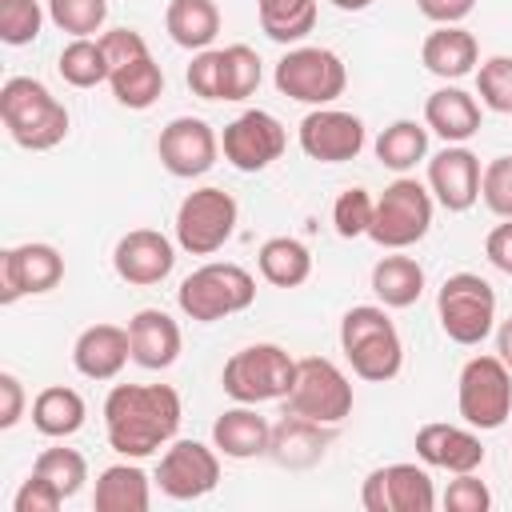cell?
Returning a JSON list of instances; mask_svg holds the SVG:
<instances>
[{
  "label": "cell",
  "instance_id": "cell-1",
  "mask_svg": "<svg viewBox=\"0 0 512 512\" xmlns=\"http://www.w3.org/2000/svg\"><path fill=\"white\" fill-rule=\"evenodd\" d=\"M180 420L184 404L172 384H116L104 396V436L124 460H144L168 448Z\"/></svg>",
  "mask_w": 512,
  "mask_h": 512
},
{
  "label": "cell",
  "instance_id": "cell-2",
  "mask_svg": "<svg viewBox=\"0 0 512 512\" xmlns=\"http://www.w3.org/2000/svg\"><path fill=\"white\" fill-rule=\"evenodd\" d=\"M340 352L368 384H388L404 368V340L384 304H352L340 320Z\"/></svg>",
  "mask_w": 512,
  "mask_h": 512
},
{
  "label": "cell",
  "instance_id": "cell-3",
  "mask_svg": "<svg viewBox=\"0 0 512 512\" xmlns=\"http://www.w3.org/2000/svg\"><path fill=\"white\" fill-rule=\"evenodd\" d=\"M0 120L8 136L28 152H48L68 136V108L36 76H8L0 88Z\"/></svg>",
  "mask_w": 512,
  "mask_h": 512
},
{
  "label": "cell",
  "instance_id": "cell-4",
  "mask_svg": "<svg viewBox=\"0 0 512 512\" xmlns=\"http://www.w3.org/2000/svg\"><path fill=\"white\" fill-rule=\"evenodd\" d=\"M176 304L196 324H216L256 304V276L232 260H208L176 288Z\"/></svg>",
  "mask_w": 512,
  "mask_h": 512
},
{
  "label": "cell",
  "instance_id": "cell-5",
  "mask_svg": "<svg viewBox=\"0 0 512 512\" xmlns=\"http://www.w3.org/2000/svg\"><path fill=\"white\" fill-rule=\"evenodd\" d=\"M272 84L280 96L296 100V104H308V108H324L332 100L344 96L348 88V68L344 60L324 48V44H292L280 60H276V72H272Z\"/></svg>",
  "mask_w": 512,
  "mask_h": 512
},
{
  "label": "cell",
  "instance_id": "cell-6",
  "mask_svg": "<svg viewBox=\"0 0 512 512\" xmlns=\"http://www.w3.org/2000/svg\"><path fill=\"white\" fill-rule=\"evenodd\" d=\"M436 320L452 344H484L496 332V288L476 272H452L436 292Z\"/></svg>",
  "mask_w": 512,
  "mask_h": 512
},
{
  "label": "cell",
  "instance_id": "cell-7",
  "mask_svg": "<svg viewBox=\"0 0 512 512\" xmlns=\"http://www.w3.org/2000/svg\"><path fill=\"white\" fill-rule=\"evenodd\" d=\"M432 212H436V200H432L428 184H420L416 176H396L376 196V212H372L368 236L384 252H404V248H412V244H420L428 236Z\"/></svg>",
  "mask_w": 512,
  "mask_h": 512
},
{
  "label": "cell",
  "instance_id": "cell-8",
  "mask_svg": "<svg viewBox=\"0 0 512 512\" xmlns=\"http://www.w3.org/2000/svg\"><path fill=\"white\" fill-rule=\"evenodd\" d=\"M296 384V360L280 344H248L224 360L220 388L236 404H268L284 400Z\"/></svg>",
  "mask_w": 512,
  "mask_h": 512
},
{
  "label": "cell",
  "instance_id": "cell-9",
  "mask_svg": "<svg viewBox=\"0 0 512 512\" xmlns=\"http://www.w3.org/2000/svg\"><path fill=\"white\" fill-rule=\"evenodd\" d=\"M456 412L476 432H496L512 416V372L496 352L472 356L456 380Z\"/></svg>",
  "mask_w": 512,
  "mask_h": 512
},
{
  "label": "cell",
  "instance_id": "cell-10",
  "mask_svg": "<svg viewBox=\"0 0 512 512\" xmlns=\"http://www.w3.org/2000/svg\"><path fill=\"white\" fill-rule=\"evenodd\" d=\"M352 404H356V392H352V380L340 372V364H332L328 356L296 360V384L284 396V412L336 428L352 416Z\"/></svg>",
  "mask_w": 512,
  "mask_h": 512
},
{
  "label": "cell",
  "instance_id": "cell-11",
  "mask_svg": "<svg viewBox=\"0 0 512 512\" xmlns=\"http://www.w3.org/2000/svg\"><path fill=\"white\" fill-rule=\"evenodd\" d=\"M236 220H240L236 196L216 184H204L188 192L176 208V244L188 256H212L232 240Z\"/></svg>",
  "mask_w": 512,
  "mask_h": 512
},
{
  "label": "cell",
  "instance_id": "cell-12",
  "mask_svg": "<svg viewBox=\"0 0 512 512\" xmlns=\"http://www.w3.org/2000/svg\"><path fill=\"white\" fill-rule=\"evenodd\" d=\"M288 148V132L284 124L264 112V108H248L236 120L224 124L220 132V152L236 172H264L268 164H276Z\"/></svg>",
  "mask_w": 512,
  "mask_h": 512
},
{
  "label": "cell",
  "instance_id": "cell-13",
  "mask_svg": "<svg viewBox=\"0 0 512 512\" xmlns=\"http://www.w3.org/2000/svg\"><path fill=\"white\" fill-rule=\"evenodd\" d=\"M364 512H432L436 508V488L428 476V464H384L364 476L360 488Z\"/></svg>",
  "mask_w": 512,
  "mask_h": 512
},
{
  "label": "cell",
  "instance_id": "cell-14",
  "mask_svg": "<svg viewBox=\"0 0 512 512\" xmlns=\"http://www.w3.org/2000/svg\"><path fill=\"white\" fill-rule=\"evenodd\" d=\"M296 140H300V152L316 164H344V160H356L368 144V132H364V120L356 112H344V108H312L300 128H296Z\"/></svg>",
  "mask_w": 512,
  "mask_h": 512
},
{
  "label": "cell",
  "instance_id": "cell-15",
  "mask_svg": "<svg viewBox=\"0 0 512 512\" xmlns=\"http://www.w3.org/2000/svg\"><path fill=\"white\" fill-rule=\"evenodd\" d=\"M156 484L168 500H200L220 484V452L200 440H172L156 464Z\"/></svg>",
  "mask_w": 512,
  "mask_h": 512
},
{
  "label": "cell",
  "instance_id": "cell-16",
  "mask_svg": "<svg viewBox=\"0 0 512 512\" xmlns=\"http://www.w3.org/2000/svg\"><path fill=\"white\" fill-rule=\"evenodd\" d=\"M156 156H160V164H164L168 176H176V180H196V176H204V172L216 164V156H220V136H216V128H212L208 120H200V116H176V120H168V124L160 128V136H156Z\"/></svg>",
  "mask_w": 512,
  "mask_h": 512
},
{
  "label": "cell",
  "instance_id": "cell-17",
  "mask_svg": "<svg viewBox=\"0 0 512 512\" xmlns=\"http://www.w3.org/2000/svg\"><path fill=\"white\" fill-rule=\"evenodd\" d=\"M60 280L64 256L44 240H28L0 252V304H16L20 296H44Z\"/></svg>",
  "mask_w": 512,
  "mask_h": 512
},
{
  "label": "cell",
  "instance_id": "cell-18",
  "mask_svg": "<svg viewBox=\"0 0 512 512\" xmlns=\"http://www.w3.org/2000/svg\"><path fill=\"white\" fill-rule=\"evenodd\" d=\"M484 164L468 144H444L428 156V192L444 212H468L480 200Z\"/></svg>",
  "mask_w": 512,
  "mask_h": 512
},
{
  "label": "cell",
  "instance_id": "cell-19",
  "mask_svg": "<svg viewBox=\"0 0 512 512\" xmlns=\"http://www.w3.org/2000/svg\"><path fill=\"white\" fill-rule=\"evenodd\" d=\"M176 248L180 244H172L164 232H156V228H132V232H124L120 240H116V248H112V268H116V276L124 280V284H132V288H152V284H160V280H168L172 276V268H176Z\"/></svg>",
  "mask_w": 512,
  "mask_h": 512
},
{
  "label": "cell",
  "instance_id": "cell-20",
  "mask_svg": "<svg viewBox=\"0 0 512 512\" xmlns=\"http://www.w3.org/2000/svg\"><path fill=\"white\" fill-rule=\"evenodd\" d=\"M416 456L420 464L428 468H444V472H476L484 464V444H480V432L472 424H444V420H432L416 432Z\"/></svg>",
  "mask_w": 512,
  "mask_h": 512
},
{
  "label": "cell",
  "instance_id": "cell-21",
  "mask_svg": "<svg viewBox=\"0 0 512 512\" xmlns=\"http://www.w3.org/2000/svg\"><path fill=\"white\" fill-rule=\"evenodd\" d=\"M132 360L128 328L120 324H88L72 344V368L84 380H116Z\"/></svg>",
  "mask_w": 512,
  "mask_h": 512
},
{
  "label": "cell",
  "instance_id": "cell-22",
  "mask_svg": "<svg viewBox=\"0 0 512 512\" xmlns=\"http://www.w3.org/2000/svg\"><path fill=\"white\" fill-rule=\"evenodd\" d=\"M128 340H132V364H140L148 372L172 368L180 360V348H184L180 324L164 308H140L128 320Z\"/></svg>",
  "mask_w": 512,
  "mask_h": 512
},
{
  "label": "cell",
  "instance_id": "cell-23",
  "mask_svg": "<svg viewBox=\"0 0 512 512\" xmlns=\"http://www.w3.org/2000/svg\"><path fill=\"white\" fill-rule=\"evenodd\" d=\"M332 444V424H320V420H308V416H296V412H284L276 424H272V444H268V456L280 464V468H312L324 460Z\"/></svg>",
  "mask_w": 512,
  "mask_h": 512
},
{
  "label": "cell",
  "instance_id": "cell-24",
  "mask_svg": "<svg viewBox=\"0 0 512 512\" xmlns=\"http://www.w3.org/2000/svg\"><path fill=\"white\" fill-rule=\"evenodd\" d=\"M420 64L432 76H440L444 84H456V80H464V76L476 72L480 44H476V36L464 24H436L424 36V44H420Z\"/></svg>",
  "mask_w": 512,
  "mask_h": 512
},
{
  "label": "cell",
  "instance_id": "cell-25",
  "mask_svg": "<svg viewBox=\"0 0 512 512\" xmlns=\"http://www.w3.org/2000/svg\"><path fill=\"white\" fill-rule=\"evenodd\" d=\"M480 108H484V104H480L472 92H464L460 84H444V88H436V92L424 100V124H428V132H436L444 144H468V140L480 132V120H484Z\"/></svg>",
  "mask_w": 512,
  "mask_h": 512
},
{
  "label": "cell",
  "instance_id": "cell-26",
  "mask_svg": "<svg viewBox=\"0 0 512 512\" xmlns=\"http://www.w3.org/2000/svg\"><path fill=\"white\" fill-rule=\"evenodd\" d=\"M212 444L228 460H256V456H268L272 424L256 412V404H236V408H224L216 416Z\"/></svg>",
  "mask_w": 512,
  "mask_h": 512
},
{
  "label": "cell",
  "instance_id": "cell-27",
  "mask_svg": "<svg viewBox=\"0 0 512 512\" xmlns=\"http://www.w3.org/2000/svg\"><path fill=\"white\" fill-rule=\"evenodd\" d=\"M148 504H152V480L136 460L108 464L96 476V488H92L96 512H148Z\"/></svg>",
  "mask_w": 512,
  "mask_h": 512
},
{
  "label": "cell",
  "instance_id": "cell-28",
  "mask_svg": "<svg viewBox=\"0 0 512 512\" xmlns=\"http://www.w3.org/2000/svg\"><path fill=\"white\" fill-rule=\"evenodd\" d=\"M84 420H88V404H84V396H80L76 388H68V384H48V388H40L36 400H32V428H36L40 436H48V440H68V436H76V432L84 428Z\"/></svg>",
  "mask_w": 512,
  "mask_h": 512
},
{
  "label": "cell",
  "instance_id": "cell-29",
  "mask_svg": "<svg viewBox=\"0 0 512 512\" xmlns=\"http://www.w3.org/2000/svg\"><path fill=\"white\" fill-rule=\"evenodd\" d=\"M372 292L384 308H412L424 296V268L416 256L388 252L372 264Z\"/></svg>",
  "mask_w": 512,
  "mask_h": 512
},
{
  "label": "cell",
  "instance_id": "cell-30",
  "mask_svg": "<svg viewBox=\"0 0 512 512\" xmlns=\"http://www.w3.org/2000/svg\"><path fill=\"white\" fill-rule=\"evenodd\" d=\"M164 28H168L172 44H180L188 52H204L220 36V8H216V0H168Z\"/></svg>",
  "mask_w": 512,
  "mask_h": 512
},
{
  "label": "cell",
  "instance_id": "cell-31",
  "mask_svg": "<svg viewBox=\"0 0 512 512\" xmlns=\"http://www.w3.org/2000/svg\"><path fill=\"white\" fill-rule=\"evenodd\" d=\"M256 268L272 288H300L312 276V252L296 236H272L260 244Z\"/></svg>",
  "mask_w": 512,
  "mask_h": 512
},
{
  "label": "cell",
  "instance_id": "cell-32",
  "mask_svg": "<svg viewBox=\"0 0 512 512\" xmlns=\"http://www.w3.org/2000/svg\"><path fill=\"white\" fill-rule=\"evenodd\" d=\"M372 152H376V160H380L388 172L408 176L420 160H428V124H420V120H392V124L376 136Z\"/></svg>",
  "mask_w": 512,
  "mask_h": 512
},
{
  "label": "cell",
  "instance_id": "cell-33",
  "mask_svg": "<svg viewBox=\"0 0 512 512\" xmlns=\"http://www.w3.org/2000/svg\"><path fill=\"white\" fill-rule=\"evenodd\" d=\"M108 88H112V96H116L120 108L144 112V108H152V104L164 96V68H160V64L152 60V52H148V56H140V60H132V64L112 68Z\"/></svg>",
  "mask_w": 512,
  "mask_h": 512
},
{
  "label": "cell",
  "instance_id": "cell-34",
  "mask_svg": "<svg viewBox=\"0 0 512 512\" xmlns=\"http://www.w3.org/2000/svg\"><path fill=\"white\" fill-rule=\"evenodd\" d=\"M260 32L276 44H300L316 28V0H256Z\"/></svg>",
  "mask_w": 512,
  "mask_h": 512
},
{
  "label": "cell",
  "instance_id": "cell-35",
  "mask_svg": "<svg viewBox=\"0 0 512 512\" xmlns=\"http://www.w3.org/2000/svg\"><path fill=\"white\" fill-rule=\"evenodd\" d=\"M56 72L64 76V84L72 88H96V84H108L112 76V64L100 48V36H76L60 48L56 56Z\"/></svg>",
  "mask_w": 512,
  "mask_h": 512
},
{
  "label": "cell",
  "instance_id": "cell-36",
  "mask_svg": "<svg viewBox=\"0 0 512 512\" xmlns=\"http://www.w3.org/2000/svg\"><path fill=\"white\" fill-rule=\"evenodd\" d=\"M32 472L36 476H44L64 500H72L80 488H84V480H88V460L76 452V448H44L40 456H36V464H32Z\"/></svg>",
  "mask_w": 512,
  "mask_h": 512
},
{
  "label": "cell",
  "instance_id": "cell-37",
  "mask_svg": "<svg viewBox=\"0 0 512 512\" xmlns=\"http://www.w3.org/2000/svg\"><path fill=\"white\" fill-rule=\"evenodd\" d=\"M220 60H224V100L228 104L248 100L260 88V80H264V64H260L256 48L228 44V48H220Z\"/></svg>",
  "mask_w": 512,
  "mask_h": 512
},
{
  "label": "cell",
  "instance_id": "cell-38",
  "mask_svg": "<svg viewBox=\"0 0 512 512\" xmlns=\"http://www.w3.org/2000/svg\"><path fill=\"white\" fill-rule=\"evenodd\" d=\"M48 20L60 32H68L72 40L76 36H96V32H104L108 0H48Z\"/></svg>",
  "mask_w": 512,
  "mask_h": 512
},
{
  "label": "cell",
  "instance_id": "cell-39",
  "mask_svg": "<svg viewBox=\"0 0 512 512\" xmlns=\"http://www.w3.org/2000/svg\"><path fill=\"white\" fill-rule=\"evenodd\" d=\"M476 96L488 112L512 116V56H488L476 64Z\"/></svg>",
  "mask_w": 512,
  "mask_h": 512
},
{
  "label": "cell",
  "instance_id": "cell-40",
  "mask_svg": "<svg viewBox=\"0 0 512 512\" xmlns=\"http://www.w3.org/2000/svg\"><path fill=\"white\" fill-rule=\"evenodd\" d=\"M48 8H40V0H0V40L8 48H24L40 36Z\"/></svg>",
  "mask_w": 512,
  "mask_h": 512
},
{
  "label": "cell",
  "instance_id": "cell-41",
  "mask_svg": "<svg viewBox=\"0 0 512 512\" xmlns=\"http://www.w3.org/2000/svg\"><path fill=\"white\" fill-rule=\"evenodd\" d=\"M372 212H376V200L368 188H344L332 204V228L340 240H356V236H368L372 228Z\"/></svg>",
  "mask_w": 512,
  "mask_h": 512
},
{
  "label": "cell",
  "instance_id": "cell-42",
  "mask_svg": "<svg viewBox=\"0 0 512 512\" xmlns=\"http://www.w3.org/2000/svg\"><path fill=\"white\" fill-rule=\"evenodd\" d=\"M480 200L488 204L492 216L512 220V156H496L484 164L480 176Z\"/></svg>",
  "mask_w": 512,
  "mask_h": 512
},
{
  "label": "cell",
  "instance_id": "cell-43",
  "mask_svg": "<svg viewBox=\"0 0 512 512\" xmlns=\"http://www.w3.org/2000/svg\"><path fill=\"white\" fill-rule=\"evenodd\" d=\"M184 84L200 100H224V60H220V48L192 52V64L184 72Z\"/></svg>",
  "mask_w": 512,
  "mask_h": 512
},
{
  "label": "cell",
  "instance_id": "cell-44",
  "mask_svg": "<svg viewBox=\"0 0 512 512\" xmlns=\"http://www.w3.org/2000/svg\"><path fill=\"white\" fill-rule=\"evenodd\" d=\"M440 504H444V512H488L492 492L476 472H456V480H448Z\"/></svg>",
  "mask_w": 512,
  "mask_h": 512
},
{
  "label": "cell",
  "instance_id": "cell-45",
  "mask_svg": "<svg viewBox=\"0 0 512 512\" xmlns=\"http://www.w3.org/2000/svg\"><path fill=\"white\" fill-rule=\"evenodd\" d=\"M100 48H104V56H108L112 68L148 56V40H144L136 28H108V32L100 36Z\"/></svg>",
  "mask_w": 512,
  "mask_h": 512
},
{
  "label": "cell",
  "instance_id": "cell-46",
  "mask_svg": "<svg viewBox=\"0 0 512 512\" xmlns=\"http://www.w3.org/2000/svg\"><path fill=\"white\" fill-rule=\"evenodd\" d=\"M64 504V496L44 480V476H28L20 488H16V496H12V512H56Z\"/></svg>",
  "mask_w": 512,
  "mask_h": 512
},
{
  "label": "cell",
  "instance_id": "cell-47",
  "mask_svg": "<svg viewBox=\"0 0 512 512\" xmlns=\"http://www.w3.org/2000/svg\"><path fill=\"white\" fill-rule=\"evenodd\" d=\"M24 416V384L16 372H0V428H16Z\"/></svg>",
  "mask_w": 512,
  "mask_h": 512
},
{
  "label": "cell",
  "instance_id": "cell-48",
  "mask_svg": "<svg viewBox=\"0 0 512 512\" xmlns=\"http://www.w3.org/2000/svg\"><path fill=\"white\" fill-rule=\"evenodd\" d=\"M484 256L496 272L512 276V220H500L488 236H484Z\"/></svg>",
  "mask_w": 512,
  "mask_h": 512
},
{
  "label": "cell",
  "instance_id": "cell-49",
  "mask_svg": "<svg viewBox=\"0 0 512 512\" xmlns=\"http://www.w3.org/2000/svg\"><path fill=\"white\" fill-rule=\"evenodd\" d=\"M420 16L432 24H464L476 8V0H416Z\"/></svg>",
  "mask_w": 512,
  "mask_h": 512
},
{
  "label": "cell",
  "instance_id": "cell-50",
  "mask_svg": "<svg viewBox=\"0 0 512 512\" xmlns=\"http://www.w3.org/2000/svg\"><path fill=\"white\" fill-rule=\"evenodd\" d=\"M496 356H500V360L508 364V372H512V316L496 324Z\"/></svg>",
  "mask_w": 512,
  "mask_h": 512
},
{
  "label": "cell",
  "instance_id": "cell-51",
  "mask_svg": "<svg viewBox=\"0 0 512 512\" xmlns=\"http://www.w3.org/2000/svg\"><path fill=\"white\" fill-rule=\"evenodd\" d=\"M332 8H340V12H364L372 0H328Z\"/></svg>",
  "mask_w": 512,
  "mask_h": 512
}]
</instances>
